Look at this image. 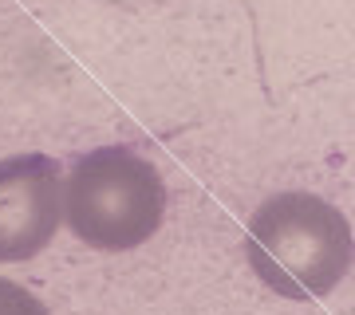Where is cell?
Here are the masks:
<instances>
[{"mask_svg":"<svg viewBox=\"0 0 355 315\" xmlns=\"http://www.w3.org/2000/svg\"><path fill=\"white\" fill-rule=\"evenodd\" d=\"M166 221V181L139 150L79 154L64 181V225L95 252H135Z\"/></svg>","mask_w":355,"mask_h":315,"instance_id":"obj_2","label":"cell"},{"mask_svg":"<svg viewBox=\"0 0 355 315\" xmlns=\"http://www.w3.org/2000/svg\"><path fill=\"white\" fill-rule=\"evenodd\" d=\"M0 315H51L44 300H36L24 284L0 276Z\"/></svg>","mask_w":355,"mask_h":315,"instance_id":"obj_4","label":"cell"},{"mask_svg":"<svg viewBox=\"0 0 355 315\" xmlns=\"http://www.w3.org/2000/svg\"><path fill=\"white\" fill-rule=\"evenodd\" d=\"M64 225V170L48 154L0 158V264H28Z\"/></svg>","mask_w":355,"mask_h":315,"instance_id":"obj_3","label":"cell"},{"mask_svg":"<svg viewBox=\"0 0 355 315\" xmlns=\"http://www.w3.org/2000/svg\"><path fill=\"white\" fill-rule=\"evenodd\" d=\"M245 252L268 291L304 303L324 300L343 284L355 260V237L331 201L304 189H284L249 217Z\"/></svg>","mask_w":355,"mask_h":315,"instance_id":"obj_1","label":"cell"}]
</instances>
